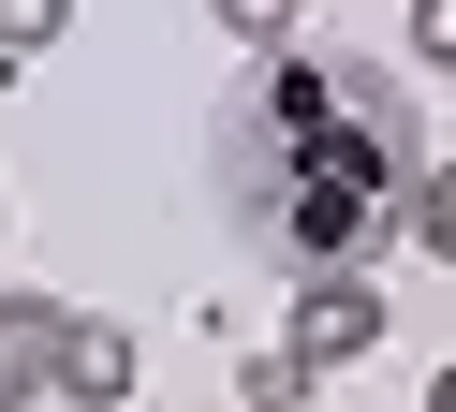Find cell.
<instances>
[{"mask_svg":"<svg viewBox=\"0 0 456 412\" xmlns=\"http://www.w3.org/2000/svg\"><path fill=\"white\" fill-rule=\"evenodd\" d=\"M236 383H250V412H295V398H309V383H295V353H280V339H265V353H250V368H236Z\"/></svg>","mask_w":456,"mask_h":412,"instance_id":"9","label":"cell"},{"mask_svg":"<svg viewBox=\"0 0 456 412\" xmlns=\"http://www.w3.org/2000/svg\"><path fill=\"white\" fill-rule=\"evenodd\" d=\"M397 235H412L427 265H456V162H427V177H412V206H397Z\"/></svg>","mask_w":456,"mask_h":412,"instance_id":"5","label":"cell"},{"mask_svg":"<svg viewBox=\"0 0 456 412\" xmlns=\"http://www.w3.org/2000/svg\"><path fill=\"white\" fill-rule=\"evenodd\" d=\"M427 412H456V353H442V368H427Z\"/></svg>","mask_w":456,"mask_h":412,"instance_id":"10","label":"cell"},{"mask_svg":"<svg viewBox=\"0 0 456 412\" xmlns=\"http://www.w3.org/2000/svg\"><path fill=\"white\" fill-rule=\"evenodd\" d=\"M74 29V0H0V59H45Z\"/></svg>","mask_w":456,"mask_h":412,"instance_id":"7","label":"cell"},{"mask_svg":"<svg viewBox=\"0 0 456 412\" xmlns=\"http://www.w3.org/2000/svg\"><path fill=\"white\" fill-rule=\"evenodd\" d=\"M0 235H15V206H0Z\"/></svg>","mask_w":456,"mask_h":412,"instance_id":"11","label":"cell"},{"mask_svg":"<svg viewBox=\"0 0 456 412\" xmlns=\"http://www.w3.org/2000/svg\"><path fill=\"white\" fill-rule=\"evenodd\" d=\"M133 383H148V339L103 324V309H74V324H60V398H74V412H133Z\"/></svg>","mask_w":456,"mask_h":412,"instance_id":"3","label":"cell"},{"mask_svg":"<svg viewBox=\"0 0 456 412\" xmlns=\"http://www.w3.org/2000/svg\"><path fill=\"white\" fill-rule=\"evenodd\" d=\"M397 45H412V74H456V0H412V15H397Z\"/></svg>","mask_w":456,"mask_h":412,"instance_id":"8","label":"cell"},{"mask_svg":"<svg viewBox=\"0 0 456 412\" xmlns=\"http://www.w3.org/2000/svg\"><path fill=\"white\" fill-rule=\"evenodd\" d=\"M412 177H427V147H412L397 74L338 59V45H280L236 88V118H221V206L295 280H368V251L397 235Z\"/></svg>","mask_w":456,"mask_h":412,"instance_id":"1","label":"cell"},{"mask_svg":"<svg viewBox=\"0 0 456 412\" xmlns=\"http://www.w3.org/2000/svg\"><path fill=\"white\" fill-rule=\"evenodd\" d=\"M295 412H324V398H295Z\"/></svg>","mask_w":456,"mask_h":412,"instance_id":"12","label":"cell"},{"mask_svg":"<svg viewBox=\"0 0 456 412\" xmlns=\"http://www.w3.org/2000/svg\"><path fill=\"white\" fill-rule=\"evenodd\" d=\"M60 294H30V280H15V294H0V412H45V398H60Z\"/></svg>","mask_w":456,"mask_h":412,"instance_id":"4","label":"cell"},{"mask_svg":"<svg viewBox=\"0 0 456 412\" xmlns=\"http://www.w3.org/2000/svg\"><path fill=\"white\" fill-rule=\"evenodd\" d=\"M221 29H236L250 59H280V45H309V0H207Z\"/></svg>","mask_w":456,"mask_h":412,"instance_id":"6","label":"cell"},{"mask_svg":"<svg viewBox=\"0 0 456 412\" xmlns=\"http://www.w3.org/2000/svg\"><path fill=\"white\" fill-rule=\"evenodd\" d=\"M397 324H383V280H295V309H280V353H295V383L324 368H368Z\"/></svg>","mask_w":456,"mask_h":412,"instance_id":"2","label":"cell"}]
</instances>
